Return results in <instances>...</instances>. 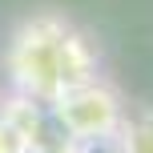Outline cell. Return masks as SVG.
I'll use <instances>...</instances> for the list:
<instances>
[{
  "label": "cell",
  "mask_w": 153,
  "mask_h": 153,
  "mask_svg": "<svg viewBox=\"0 0 153 153\" xmlns=\"http://www.w3.org/2000/svg\"><path fill=\"white\" fill-rule=\"evenodd\" d=\"M101 73V48L73 16L36 8L12 28L4 45V81L12 93L53 105L65 89Z\"/></svg>",
  "instance_id": "obj_1"
},
{
  "label": "cell",
  "mask_w": 153,
  "mask_h": 153,
  "mask_svg": "<svg viewBox=\"0 0 153 153\" xmlns=\"http://www.w3.org/2000/svg\"><path fill=\"white\" fill-rule=\"evenodd\" d=\"M129 101L121 97L113 81L105 73L89 76V81L65 89L53 101V117L61 121V129L69 133L76 145H97V141H113L117 125H121Z\"/></svg>",
  "instance_id": "obj_2"
},
{
  "label": "cell",
  "mask_w": 153,
  "mask_h": 153,
  "mask_svg": "<svg viewBox=\"0 0 153 153\" xmlns=\"http://www.w3.org/2000/svg\"><path fill=\"white\" fill-rule=\"evenodd\" d=\"M113 149L117 153H153V105L137 101L125 109L121 125L113 133Z\"/></svg>",
  "instance_id": "obj_3"
},
{
  "label": "cell",
  "mask_w": 153,
  "mask_h": 153,
  "mask_svg": "<svg viewBox=\"0 0 153 153\" xmlns=\"http://www.w3.org/2000/svg\"><path fill=\"white\" fill-rule=\"evenodd\" d=\"M73 153H81V145H76V149H73Z\"/></svg>",
  "instance_id": "obj_4"
}]
</instances>
